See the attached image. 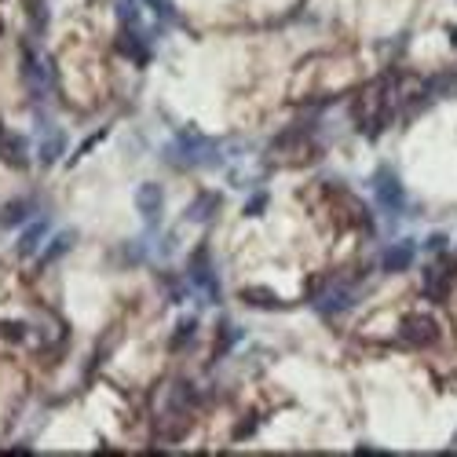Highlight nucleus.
Listing matches in <instances>:
<instances>
[{
    "label": "nucleus",
    "mask_w": 457,
    "mask_h": 457,
    "mask_svg": "<svg viewBox=\"0 0 457 457\" xmlns=\"http://www.w3.org/2000/svg\"><path fill=\"white\" fill-rule=\"evenodd\" d=\"M66 249H70V234H62V238H59V241H55V246H52V253H48V256H44V260H55V256H59V253H66Z\"/></svg>",
    "instance_id": "19"
},
{
    "label": "nucleus",
    "mask_w": 457,
    "mask_h": 457,
    "mask_svg": "<svg viewBox=\"0 0 457 457\" xmlns=\"http://www.w3.org/2000/svg\"><path fill=\"white\" fill-rule=\"evenodd\" d=\"M146 4H150L157 15H165V19H172L176 15V8H172V0H146Z\"/></svg>",
    "instance_id": "18"
},
{
    "label": "nucleus",
    "mask_w": 457,
    "mask_h": 457,
    "mask_svg": "<svg viewBox=\"0 0 457 457\" xmlns=\"http://www.w3.org/2000/svg\"><path fill=\"white\" fill-rule=\"evenodd\" d=\"M0 337H4V340H22L26 325L22 322H0Z\"/></svg>",
    "instance_id": "17"
},
{
    "label": "nucleus",
    "mask_w": 457,
    "mask_h": 457,
    "mask_svg": "<svg viewBox=\"0 0 457 457\" xmlns=\"http://www.w3.org/2000/svg\"><path fill=\"white\" fill-rule=\"evenodd\" d=\"M66 146V139H62V132H52V143L44 139V150H41V161H55L59 157V150Z\"/></svg>",
    "instance_id": "15"
},
{
    "label": "nucleus",
    "mask_w": 457,
    "mask_h": 457,
    "mask_svg": "<svg viewBox=\"0 0 457 457\" xmlns=\"http://www.w3.org/2000/svg\"><path fill=\"white\" fill-rule=\"evenodd\" d=\"M194 333H198V322H194V318H187V322H179V333L172 337V348H183V344H187V340H190Z\"/></svg>",
    "instance_id": "16"
},
{
    "label": "nucleus",
    "mask_w": 457,
    "mask_h": 457,
    "mask_svg": "<svg viewBox=\"0 0 457 457\" xmlns=\"http://www.w3.org/2000/svg\"><path fill=\"white\" fill-rule=\"evenodd\" d=\"M351 304H355V297H351L348 289H333L330 297H318V311L333 315V311H348Z\"/></svg>",
    "instance_id": "7"
},
{
    "label": "nucleus",
    "mask_w": 457,
    "mask_h": 457,
    "mask_svg": "<svg viewBox=\"0 0 457 457\" xmlns=\"http://www.w3.org/2000/svg\"><path fill=\"white\" fill-rule=\"evenodd\" d=\"M44 231H48V223H34V227H29V231L22 234L19 246H15V253H19V256H29V253L37 249V241L44 238Z\"/></svg>",
    "instance_id": "12"
},
{
    "label": "nucleus",
    "mask_w": 457,
    "mask_h": 457,
    "mask_svg": "<svg viewBox=\"0 0 457 457\" xmlns=\"http://www.w3.org/2000/svg\"><path fill=\"white\" fill-rule=\"evenodd\" d=\"M373 194H377L381 209H388V212H402V205H406V194L399 187V179L388 169H381L377 176H373Z\"/></svg>",
    "instance_id": "2"
},
{
    "label": "nucleus",
    "mask_w": 457,
    "mask_h": 457,
    "mask_svg": "<svg viewBox=\"0 0 457 457\" xmlns=\"http://www.w3.org/2000/svg\"><path fill=\"white\" fill-rule=\"evenodd\" d=\"M435 337H439V325L432 315H406L399 325V340L410 348H428Z\"/></svg>",
    "instance_id": "1"
},
{
    "label": "nucleus",
    "mask_w": 457,
    "mask_h": 457,
    "mask_svg": "<svg viewBox=\"0 0 457 457\" xmlns=\"http://www.w3.org/2000/svg\"><path fill=\"white\" fill-rule=\"evenodd\" d=\"M118 52L128 55L132 62H146V55H150V52H146V44H143L136 34H121V37H118Z\"/></svg>",
    "instance_id": "9"
},
{
    "label": "nucleus",
    "mask_w": 457,
    "mask_h": 457,
    "mask_svg": "<svg viewBox=\"0 0 457 457\" xmlns=\"http://www.w3.org/2000/svg\"><path fill=\"white\" fill-rule=\"evenodd\" d=\"M118 19L125 29H132L139 22V8H136V0H118Z\"/></svg>",
    "instance_id": "13"
},
{
    "label": "nucleus",
    "mask_w": 457,
    "mask_h": 457,
    "mask_svg": "<svg viewBox=\"0 0 457 457\" xmlns=\"http://www.w3.org/2000/svg\"><path fill=\"white\" fill-rule=\"evenodd\" d=\"M161 198H165V194H161V187H157V183H143V187L136 190V205H139V212H143L146 220H154V216H157Z\"/></svg>",
    "instance_id": "4"
},
{
    "label": "nucleus",
    "mask_w": 457,
    "mask_h": 457,
    "mask_svg": "<svg viewBox=\"0 0 457 457\" xmlns=\"http://www.w3.org/2000/svg\"><path fill=\"white\" fill-rule=\"evenodd\" d=\"M216 205H220V194H202V198L190 205L187 220H198V223H205V220H212V212H216Z\"/></svg>",
    "instance_id": "11"
},
{
    "label": "nucleus",
    "mask_w": 457,
    "mask_h": 457,
    "mask_svg": "<svg viewBox=\"0 0 457 457\" xmlns=\"http://www.w3.org/2000/svg\"><path fill=\"white\" fill-rule=\"evenodd\" d=\"M246 304H256V307H282V300H274L267 289H246Z\"/></svg>",
    "instance_id": "14"
},
{
    "label": "nucleus",
    "mask_w": 457,
    "mask_h": 457,
    "mask_svg": "<svg viewBox=\"0 0 457 457\" xmlns=\"http://www.w3.org/2000/svg\"><path fill=\"white\" fill-rule=\"evenodd\" d=\"M450 279H454V267H450V264L428 267V271H424V297H428V300H447Z\"/></svg>",
    "instance_id": "3"
},
{
    "label": "nucleus",
    "mask_w": 457,
    "mask_h": 457,
    "mask_svg": "<svg viewBox=\"0 0 457 457\" xmlns=\"http://www.w3.org/2000/svg\"><path fill=\"white\" fill-rule=\"evenodd\" d=\"M0 157L8 161V165H26V139H15V136H4L0 139Z\"/></svg>",
    "instance_id": "6"
},
{
    "label": "nucleus",
    "mask_w": 457,
    "mask_h": 457,
    "mask_svg": "<svg viewBox=\"0 0 457 457\" xmlns=\"http://www.w3.org/2000/svg\"><path fill=\"white\" fill-rule=\"evenodd\" d=\"M410 260H414L410 241H406V246H395V249L384 253V271H406V267H410Z\"/></svg>",
    "instance_id": "8"
},
{
    "label": "nucleus",
    "mask_w": 457,
    "mask_h": 457,
    "mask_svg": "<svg viewBox=\"0 0 457 457\" xmlns=\"http://www.w3.org/2000/svg\"><path fill=\"white\" fill-rule=\"evenodd\" d=\"M22 73H26V80H29V88H34L37 95H44V88H48V73H44V66H41V59L26 48V62H22Z\"/></svg>",
    "instance_id": "5"
},
{
    "label": "nucleus",
    "mask_w": 457,
    "mask_h": 457,
    "mask_svg": "<svg viewBox=\"0 0 457 457\" xmlns=\"http://www.w3.org/2000/svg\"><path fill=\"white\" fill-rule=\"evenodd\" d=\"M29 212H34V202H8L4 205V212H0V223L4 227H15V223H22V220H29Z\"/></svg>",
    "instance_id": "10"
}]
</instances>
